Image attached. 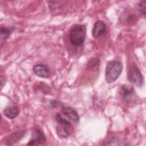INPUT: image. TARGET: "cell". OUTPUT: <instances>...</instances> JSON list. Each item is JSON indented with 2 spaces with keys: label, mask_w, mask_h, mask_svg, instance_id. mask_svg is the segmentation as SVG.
Segmentation results:
<instances>
[{
  "label": "cell",
  "mask_w": 146,
  "mask_h": 146,
  "mask_svg": "<svg viewBox=\"0 0 146 146\" xmlns=\"http://www.w3.org/2000/svg\"><path fill=\"white\" fill-rule=\"evenodd\" d=\"M86 27L83 25H74L70 31L69 38L71 43L75 46L82 45L86 38Z\"/></svg>",
  "instance_id": "1"
},
{
  "label": "cell",
  "mask_w": 146,
  "mask_h": 146,
  "mask_svg": "<svg viewBox=\"0 0 146 146\" xmlns=\"http://www.w3.org/2000/svg\"><path fill=\"white\" fill-rule=\"evenodd\" d=\"M123 70L122 64L117 60L110 61L107 65L105 71L106 80L107 83L115 82L120 75Z\"/></svg>",
  "instance_id": "2"
},
{
  "label": "cell",
  "mask_w": 146,
  "mask_h": 146,
  "mask_svg": "<svg viewBox=\"0 0 146 146\" xmlns=\"http://www.w3.org/2000/svg\"><path fill=\"white\" fill-rule=\"evenodd\" d=\"M127 79L133 85L141 87L144 83V78L140 71L136 66L131 67L127 72Z\"/></svg>",
  "instance_id": "3"
},
{
  "label": "cell",
  "mask_w": 146,
  "mask_h": 146,
  "mask_svg": "<svg viewBox=\"0 0 146 146\" xmlns=\"http://www.w3.org/2000/svg\"><path fill=\"white\" fill-rule=\"evenodd\" d=\"M46 140L44 133L39 129H34L32 132L30 140L27 143L28 145H38L42 144Z\"/></svg>",
  "instance_id": "4"
},
{
  "label": "cell",
  "mask_w": 146,
  "mask_h": 146,
  "mask_svg": "<svg viewBox=\"0 0 146 146\" xmlns=\"http://www.w3.org/2000/svg\"><path fill=\"white\" fill-rule=\"evenodd\" d=\"M106 31L107 26L104 22L101 20H98L94 23L92 31V36L95 38H98L104 35Z\"/></svg>",
  "instance_id": "5"
},
{
  "label": "cell",
  "mask_w": 146,
  "mask_h": 146,
  "mask_svg": "<svg viewBox=\"0 0 146 146\" xmlns=\"http://www.w3.org/2000/svg\"><path fill=\"white\" fill-rule=\"evenodd\" d=\"M62 113L66 116L70 120L75 124H78L79 121V116L76 111L70 107H63L61 110Z\"/></svg>",
  "instance_id": "6"
},
{
  "label": "cell",
  "mask_w": 146,
  "mask_h": 146,
  "mask_svg": "<svg viewBox=\"0 0 146 146\" xmlns=\"http://www.w3.org/2000/svg\"><path fill=\"white\" fill-rule=\"evenodd\" d=\"M33 71L36 76L42 78H47L50 75V68L45 64H38L35 65L33 67Z\"/></svg>",
  "instance_id": "7"
},
{
  "label": "cell",
  "mask_w": 146,
  "mask_h": 146,
  "mask_svg": "<svg viewBox=\"0 0 146 146\" xmlns=\"http://www.w3.org/2000/svg\"><path fill=\"white\" fill-rule=\"evenodd\" d=\"M19 112V108L16 106H10L5 108L3 111V115L10 119L16 117Z\"/></svg>",
  "instance_id": "8"
},
{
  "label": "cell",
  "mask_w": 146,
  "mask_h": 146,
  "mask_svg": "<svg viewBox=\"0 0 146 146\" xmlns=\"http://www.w3.org/2000/svg\"><path fill=\"white\" fill-rule=\"evenodd\" d=\"M25 133L26 132L24 131L14 132L7 139L6 144L13 145V144H15V143L19 141L24 136Z\"/></svg>",
  "instance_id": "9"
},
{
  "label": "cell",
  "mask_w": 146,
  "mask_h": 146,
  "mask_svg": "<svg viewBox=\"0 0 146 146\" xmlns=\"http://www.w3.org/2000/svg\"><path fill=\"white\" fill-rule=\"evenodd\" d=\"M14 30L13 27H6L1 26L0 29V36H1V42L2 43L5 42L7 39L10 36L13 31Z\"/></svg>",
  "instance_id": "10"
},
{
  "label": "cell",
  "mask_w": 146,
  "mask_h": 146,
  "mask_svg": "<svg viewBox=\"0 0 146 146\" xmlns=\"http://www.w3.org/2000/svg\"><path fill=\"white\" fill-rule=\"evenodd\" d=\"M134 94V89L132 86L128 85H123L121 87L120 95L123 99L131 98Z\"/></svg>",
  "instance_id": "11"
},
{
  "label": "cell",
  "mask_w": 146,
  "mask_h": 146,
  "mask_svg": "<svg viewBox=\"0 0 146 146\" xmlns=\"http://www.w3.org/2000/svg\"><path fill=\"white\" fill-rule=\"evenodd\" d=\"M67 127L61 124H60V125L56 126V133L59 137L62 138H66L68 136L69 132L68 129H67Z\"/></svg>",
  "instance_id": "12"
},
{
  "label": "cell",
  "mask_w": 146,
  "mask_h": 146,
  "mask_svg": "<svg viewBox=\"0 0 146 146\" xmlns=\"http://www.w3.org/2000/svg\"><path fill=\"white\" fill-rule=\"evenodd\" d=\"M55 119L56 120L58 121V123L59 124L66 126V127H69L71 125V123L67 119L63 118L62 117V116L60 115V114L59 113H56V116H55Z\"/></svg>",
  "instance_id": "13"
},
{
  "label": "cell",
  "mask_w": 146,
  "mask_h": 146,
  "mask_svg": "<svg viewBox=\"0 0 146 146\" xmlns=\"http://www.w3.org/2000/svg\"><path fill=\"white\" fill-rule=\"evenodd\" d=\"M136 9L140 13L145 15L146 13V1H140L136 5Z\"/></svg>",
  "instance_id": "14"
},
{
  "label": "cell",
  "mask_w": 146,
  "mask_h": 146,
  "mask_svg": "<svg viewBox=\"0 0 146 146\" xmlns=\"http://www.w3.org/2000/svg\"><path fill=\"white\" fill-rule=\"evenodd\" d=\"M59 103L56 102V100H52L50 102L51 106H52V107H56L57 106H59Z\"/></svg>",
  "instance_id": "15"
},
{
  "label": "cell",
  "mask_w": 146,
  "mask_h": 146,
  "mask_svg": "<svg viewBox=\"0 0 146 146\" xmlns=\"http://www.w3.org/2000/svg\"><path fill=\"white\" fill-rule=\"evenodd\" d=\"M1 88H2V87H3L5 83V78H3L2 76H1Z\"/></svg>",
  "instance_id": "16"
}]
</instances>
